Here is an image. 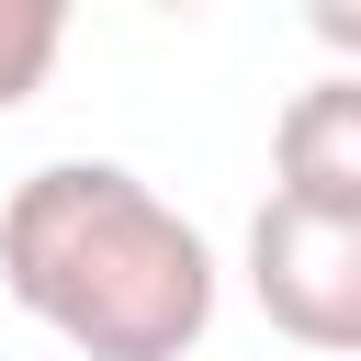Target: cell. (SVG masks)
Listing matches in <instances>:
<instances>
[{
  "mask_svg": "<svg viewBox=\"0 0 361 361\" xmlns=\"http://www.w3.org/2000/svg\"><path fill=\"white\" fill-rule=\"evenodd\" d=\"M68 56V0H0V113H23Z\"/></svg>",
  "mask_w": 361,
  "mask_h": 361,
  "instance_id": "obj_4",
  "label": "cell"
},
{
  "mask_svg": "<svg viewBox=\"0 0 361 361\" xmlns=\"http://www.w3.org/2000/svg\"><path fill=\"white\" fill-rule=\"evenodd\" d=\"M305 23H316V45L338 68H361V0H305Z\"/></svg>",
  "mask_w": 361,
  "mask_h": 361,
  "instance_id": "obj_5",
  "label": "cell"
},
{
  "mask_svg": "<svg viewBox=\"0 0 361 361\" xmlns=\"http://www.w3.org/2000/svg\"><path fill=\"white\" fill-rule=\"evenodd\" d=\"M0 293L79 361H192L214 327V248L124 158H45L0 203Z\"/></svg>",
  "mask_w": 361,
  "mask_h": 361,
  "instance_id": "obj_1",
  "label": "cell"
},
{
  "mask_svg": "<svg viewBox=\"0 0 361 361\" xmlns=\"http://www.w3.org/2000/svg\"><path fill=\"white\" fill-rule=\"evenodd\" d=\"M248 305H259L293 350L350 361V350H361V214L271 192V203L248 214Z\"/></svg>",
  "mask_w": 361,
  "mask_h": 361,
  "instance_id": "obj_2",
  "label": "cell"
},
{
  "mask_svg": "<svg viewBox=\"0 0 361 361\" xmlns=\"http://www.w3.org/2000/svg\"><path fill=\"white\" fill-rule=\"evenodd\" d=\"M158 11H203V0H158Z\"/></svg>",
  "mask_w": 361,
  "mask_h": 361,
  "instance_id": "obj_6",
  "label": "cell"
},
{
  "mask_svg": "<svg viewBox=\"0 0 361 361\" xmlns=\"http://www.w3.org/2000/svg\"><path fill=\"white\" fill-rule=\"evenodd\" d=\"M271 192L361 214V68H327V79H305L282 102V124H271Z\"/></svg>",
  "mask_w": 361,
  "mask_h": 361,
  "instance_id": "obj_3",
  "label": "cell"
}]
</instances>
